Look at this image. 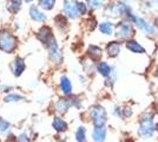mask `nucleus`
<instances>
[{"label":"nucleus","mask_w":158,"mask_h":142,"mask_svg":"<svg viewBox=\"0 0 158 142\" xmlns=\"http://www.w3.org/2000/svg\"><path fill=\"white\" fill-rule=\"evenodd\" d=\"M87 54H89V56H90L92 59L97 61V59H99V58L102 57V49L98 46L91 45V46L89 47V50H87Z\"/></svg>","instance_id":"dca6fc26"},{"label":"nucleus","mask_w":158,"mask_h":142,"mask_svg":"<svg viewBox=\"0 0 158 142\" xmlns=\"http://www.w3.org/2000/svg\"><path fill=\"white\" fill-rule=\"evenodd\" d=\"M156 130H157V131H158V123H157V124H156Z\"/></svg>","instance_id":"c756f323"},{"label":"nucleus","mask_w":158,"mask_h":142,"mask_svg":"<svg viewBox=\"0 0 158 142\" xmlns=\"http://www.w3.org/2000/svg\"><path fill=\"white\" fill-rule=\"evenodd\" d=\"M77 10H78V13L85 14L86 11H87V6L84 2H77Z\"/></svg>","instance_id":"a878e982"},{"label":"nucleus","mask_w":158,"mask_h":142,"mask_svg":"<svg viewBox=\"0 0 158 142\" xmlns=\"http://www.w3.org/2000/svg\"><path fill=\"white\" fill-rule=\"evenodd\" d=\"M30 14H31L32 19H34L35 21H44L45 19H46V15H45L44 13H41L37 7H31Z\"/></svg>","instance_id":"2eb2a0df"},{"label":"nucleus","mask_w":158,"mask_h":142,"mask_svg":"<svg viewBox=\"0 0 158 142\" xmlns=\"http://www.w3.org/2000/svg\"><path fill=\"white\" fill-rule=\"evenodd\" d=\"M18 141L19 142H27L28 141V137H27L26 134H21V135L19 136V139H18Z\"/></svg>","instance_id":"cd10ccee"},{"label":"nucleus","mask_w":158,"mask_h":142,"mask_svg":"<svg viewBox=\"0 0 158 142\" xmlns=\"http://www.w3.org/2000/svg\"><path fill=\"white\" fill-rule=\"evenodd\" d=\"M25 70V63L23 62V59H15L13 63V65H12V71H13L14 76H20V75L23 74V71Z\"/></svg>","instance_id":"9b49d317"},{"label":"nucleus","mask_w":158,"mask_h":142,"mask_svg":"<svg viewBox=\"0 0 158 142\" xmlns=\"http://www.w3.org/2000/svg\"><path fill=\"white\" fill-rule=\"evenodd\" d=\"M10 129V123L2 118H0V133H5Z\"/></svg>","instance_id":"b1692460"},{"label":"nucleus","mask_w":158,"mask_h":142,"mask_svg":"<svg viewBox=\"0 0 158 142\" xmlns=\"http://www.w3.org/2000/svg\"><path fill=\"white\" fill-rule=\"evenodd\" d=\"M56 23H57V26L59 27V28H63V27L66 26V19L63 17V15H59V17H57L56 18Z\"/></svg>","instance_id":"393cba45"},{"label":"nucleus","mask_w":158,"mask_h":142,"mask_svg":"<svg viewBox=\"0 0 158 142\" xmlns=\"http://www.w3.org/2000/svg\"><path fill=\"white\" fill-rule=\"evenodd\" d=\"M70 102L66 101V100H60V101L57 102L56 104V110L59 111V113H65L67 109L70 108Z\"/></svg>","instance_id":"f3484780"},{"label":"nucleus","mask_w":158,"mask_h":142,"mask_svg":"<svg viewBox=\"0 0 158 142\" xmlns=\"http://www.w3.org/2000/svg\"><path fill=\"white\" fill-rule=\"evenodd\" d=\"M56 0H39V6L44 10H52Z\"/></svg>","instance_id":"412c9836"},{"label":"nucleus","mask_w":158,"mask_h":142,"mask_svg":"<svg viewBox=\"0 0 158 142\" xmlns=\"http://www.w3.org/2000/svg\"><path fill=\"white\" fill-rule=\"evenodd\" d=\"M7 8L10 12L17 13L20 8V0H8L7 2Z\"/></svg>","instance_id":"a211bd4d"},{"label":"nucleus","mask_w":158,"mask_h":142,"mask_svg":"<svg viewBox=\"0 0 158 142\" xmlns=\"http://www.w3.org/2000/svg\"><path fill=\"white\" fill-rule=\"evenodd\" d=\"M52 126L53 128L56 129L57 131H59V133H63V131H65L66 129H67V123L63 118H60V117H56L53 120Z\"/></svg>","instance_id":"ddd939ff"},{"label":"nucleus","mask_w":158,"mask_h":142,"mask_svg":"<svg viewBox=\"0 0 158 142\" xmlns=\"http://www.w3.org/2000/svg\"><path fill=\"white\" fill-rule=\"evenodd\" d=\"M21 100H23V97L18 94H10L5 97V101L6 102H19Z\"/></svg>","instance_id":"5701e85b"},{"label":"nucleus","mask_w":158,"mask_h":142,"mask_svg":"<svg viewBox=\"0 0 158 142\" xmlns=\"http://www.w3.org/2000/svg\"><path fill=\"white\" fill-rule=\"evenodd\" d=\"M118 34L122 38H129L133 34V28L127 23H120L118 26Z\"/></svg>","instance_id":"0eeeda50"},{"label":"nucleus","mask_w":158,"mask_h":142,"mask_svg":"<svg viewBox=\"0 0 158 142\" xmlns=\"http://www.w3.org/2000/svg\"><path fill=\"white\" fill-rule=\"evenodd\" d=\"M129 142H131V141H129Z\"/></svg>","instance_id":"473e14b6"},{"label":"nucleus","mask_w":158,"mask_h":142,"mask_svg":"<svg viewBox=\"0 0 158 142\" xmlns=\"http://www.w3.org/2000/svg\"><path fill=\"white\" fill-rule=\"evenodd\" d=\"M126 47L132 51V52H136V54H144L145 49L142 45H139V43L135 41H126Z\"/></svg>","instance_id":"f8f14e48"},{"label":"nucleus","mask_w":158,"mask_h":142,"mask_svg":"<svg viewBox=\"0 0 158 142\" xmlns=\"http://www.w3.org/2000/svg\"><path fill=\"white\" fill-rule=\"evenodd\" d=\"M99 30H100V32H102V33L111 34L112 33V25L110 24V23H103V24H100Z\"/></svg>","instance_id":"4be33fe9"},{"label":"nucleus","mask_w":158,"mask_h":142,"mask_svg":"<svg viewBox=\"0 0 158 142\" xmlns=\"http://www.w3.org/2000/svg\"><path fill=\"white\" fill-rule=\"evenodd\" d=\"M48 49H50V56H51L52 61L59 64L60 62H61V54H60V50H59V47H58V44L56 43L54 39H52V41H50Z\"/></svg>","instance_id":"39448f33"},{"label":"nucleus","mask_w":158,"mask_h":142,"mask_svg":"<svg viewBox=\"0 0 158 142\" xmlns=\"http://www.w3.org/2000/svg\"><path fill=\"white\" fill-rule=\"evenodd\" d=\"M90 115L92 118L93 124L96 127H103L106 122V110L100 105H94L92 107Z\"/></svg>","instance_id":"7ed1b4c3"},{"label":"nucleus","mask_w":158,"mask_h":142,"mask_svg":"<svg viewBox=\"0 0 158 142\" xmlns=\"http://www.w3.org/2000/svg\"><path fill=\"white\" fill-rule=\"evenodd\" d=\"M38 39H39L41 43H44V44H46L48 45L50 44V41L53 39L52 37V31H51V28L47 26H44L41 27L39 31H38Z\"/></svg>","instance_id":"20e7f679"},{"label":"nucleus","mask_w":158,"mask_h":142,"mask_svg":"<svg viewBox=\"0 0 158 142\" xmlns=\"http://www.w3.org/2000/svg\"><path fill=\"white\" fill-rule=\"evenodd\" d=\"M76 140H77V142H86V129L84 127H79L77 129Z\"/></svg>","instance_id":"6ab92c4d"},{"label":"nucleus","mask_w":158,"mask_h":142,"mask_svg":"<svg viewBox=\"0 0 158 142\" xmlns=\"http://www.w3.org/2000/svg\"><path fill=\"white\" fill-rule=\"evenodd\" d=\"M102 1H103V0H89V4H90L91 7H93V8H98V7H100V5H102Z\"/></svg>","instance_id":"bb28decb"},{"label":"nucleus","mask_w":158,"mask_h":142,"mask_svg":"<svg viewBox=\"0 0 158 142\" xmlns=\"http://www.w3.org/2000/svg\"><path fill=\"white\" fill-rule=\"evenodd\" d=\"M153 131H155V124H153L152 116L150 114H146L140 120L138 134L143 139H149V137H151L153 135Z\"/></svg>","instance_id":"f257e3e1"},{"label":"nucleus","mask_w":158,"mask_h":142,"mask_svg":"<svg viewBox=\"0 0 158 142\" xmlns=\"http://www.w3.org/2000/svg\"><path fill=\"white\" fill-rule=\"evenodd\" d=\"M156 75H157V77H158V67H157V70H156Z\"/></svg>","instance_id":"c85d7f7f"},{"label":"nucleus","mask_w":158,"mask_h":142,"mask_svg":"<svg viewBox=\"0 0 158 142\" xmlns=\"http://www.w3.org/2000/svg\"><path fill=\"white\" fill-rule=\"evenodd\" d=\"M60 89L63 91V94L65 95H70L72 93V84H71V81L67 78V77H61L60 78Z\"/></svg>","instance_id":"1a4fd4ad"},{"label":"nucleus","mask_w":158,"mask_h":142,"mask_svg":"<svg viewBox=\"0 0 158 142\" xmlns=\"http://www.w3.org/2000/svg\"><path fill=\"white\" fill-rule=\"evenodd\" d=\"M98 71L100 75H103V76H109L110 75V71H111V68H110V65L105 63V62H102V63H99L98 65Z\"/></svg>","instance_id":"aec40b11"},{"label":"nucleus","mask_w":158,"mask_h":142,"mask_svg":"<svg viewBox=\"0 0 158 142\" xmlns=\"http://www.w3.org/2000/svg\"><path fill=\"white\" fill-rule=\"evenodd\" d=\"M25 1H27V2H30V1H32V0H25Z\"/></svg>","instance_id":"7c9ffc66"},{"label":"nucleus","mask_w":158,"mask_h":142,"mask_svg":"<svg viewBox=\"0 0 158 142\" xmlns=\"http://www.w3.org/2000/svg\"><path fill=\"white\" fill-rule=\"evenodd\" d=\"M157 113H158V105H157Z\"/></svg>","instance_id":"2f4dec72"},{"label":"nucleus","mask_w":158,"mask_h":142,"mask_svg":"<svg viewBox=\"0 0 158 142\" xmlns=\"http://www.w3.org/2000/svg\"><path fill=\"white\" fill-rule=\"evenodd\" d=\"M64 10L65 13L70 17V18H76L78 15V10H77V4L72 1V0H65L64 4Z\"/></svg>","instance_id":"423d86ee"},{"label":"nucleus","mask_w":158,"mask_h":142,"mask_svg":"<svg viewBox=\"0 0 158 142\" xmlns=\"http://www.w3.org/2000/svg\"><path fill=\"white\" fill-rule=\"evenodd\" d=\"M92 139L94 142H104L106 139V128L103 127H96L92 131Z\"/></svg>","instance_id":"6e6552de"},{"label":"nucleus","mask_w":158,"mask_h":142,"mask_svg":"<svg viewBox=\"0 0 158 142\" xmlns=\"http://www.w3.org/2000/svg\"><path fill=\"white\" fill-rule=\"evenodd\" d=\"M132 19L136 21V24H137V26L140 27L143 31H145V32H148V33H152L153 32V28H152L148 23H145L142 18H138V17H132Z\"/></svg>","instance_id":"4468645a"},{"label":"nucleus","mask_w":158,"mask_h":142,"mask_svg":"<svg viewBox=\"0 0 158 142\" xmlns=\"http://www.w3.org/2000/svg\"><path fill=\"white\" fill-rule=\"evenodd\" d=\"M119 51H120V46H119V43L117 41H111L107 44L106 46V52L110 57H116L118 56Z\"/></svg>","instance_id":"9d476101"},{"label":"nucleus","mask_w":158,"mask_h":142,"mask_svg":"<svg viewBox=\"0 0 158 142\" xmlns=\"http://www.w3.org/2000/svg\"><path fill=\"white\" fill-rule=\"evenodd\" d=\"M15 46H17V41L13 34L7 30L1 31L0 32V50L10 54L15 49Z\"/></svg>","instance_id":"f03ea898"}]
</instances>
